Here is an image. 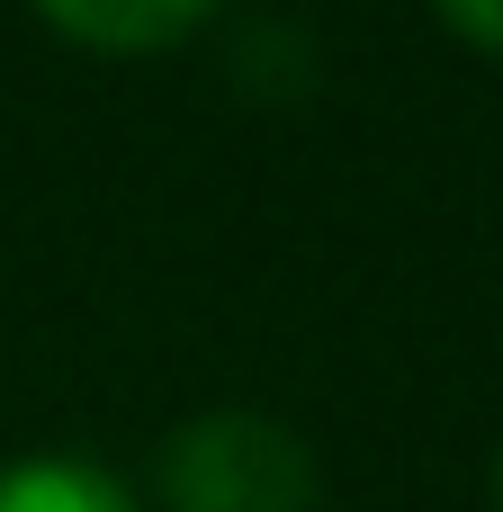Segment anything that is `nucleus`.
I'll use <instances>...</instances> for the list:
<instances>
[{"label": "nucleus", "mask_w": 503, "mask_h": 512, "mask_svg": "<svg viewBox=\"0 0 503 512\" xmlns=\"http://www.w3.org/2000/svg\"><path fill=\"white\" fill-rule=\"evenodd\" d=\"M153 495L171 512H315L324 468H315L306 432H288L279 414L216 405V414H189L162 432Z\"/></svg>", "instance_id": "1"}, {"label": "nucleus", "mask_w": 503, "mask_h": 512, "mask_svg": "<svg viewBox=\"0 0 503 512\" xmlns=\"http://www.w3.org/2000/svg\"><path fill=\"white\" fill-rule=\"evenodd\" d=\"M36 18L90 54H162L216 18V0H36Z\"/></svg>", "instance_id": "2"}, {"label": "nucleus", "mask_w": 503, "mask_h": 512, "mask_svg": "<svg viewBox=\"0 0 503 512\" xmlns=\"http://www.w3.org/2000/svg\"><path fill=\"white\" fill-rule=\"evenodd\" d=\"M0 512H144V504H135V486L117 468L45 450V459H9L0 468Z\"/></svg>", "instance_id": "3"}, {"label": "nucleus", "mask_w": 503, "mask_h": 512, "mask_svg": "<svg viewBox=\"0 0 503 512\" xmlns=\"http://www.w3.org/2000/svg\"><path fill=\"white\" fill-rule=\"evenodd\" d=\"M450 36H468L477 54H503V0H432Z\"/></svg>", "instance_id": "4"}, {"label": "nucleus", "mask_w": 503, "mask_h": 512, "mask_svg": "<svg viewBox=\"0 0 503 512\" xmlns=\"http://www.w3.org/2000/svg\"><path fill=\"white\" fill-rule=\"evenodd\" d=\"M495 504H503V459H495Z\"/></svg>", "instance_id": "5"}]
</instances>
